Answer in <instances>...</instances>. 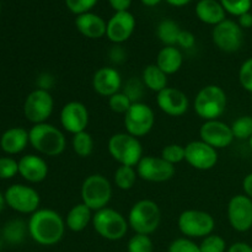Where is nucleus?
Returning <instances> with one entry per match:
<instances>
[{"instance_id":"30","label":"nucleus","mask_w":252,"mask_h":252,"mask_svg":"<svg viewBox=\"0 0 252 252\" xmlns=\"http://www.w3.org/2000/svg\"><path fill=\"white\" fill-rule=\"evenodd\" d=\"M137 169L133 166H126V165H120L117 170L115 171V176H113V181L117 189H123V191H128V189H133V186L137 182Z\"/></svg>"},{"instance_id":"44","label":"nucleus","mask_w":252,"mask_h":252,"mask_svg":"<svg viewBox=\"0 0 252 252\" xmlns=\"http://www.w3.org/2000/svg\"><path fill=\"white\" fill-rule=\"evenodd\" d=\"M108 1H110L111 7H112L116 12H121L128 11V7L130 6L132 0H108Z\"/></svg>"},{"instance_id":"12","label":"nucleus","mask_w":252,"mask_h":252,"mask_svg":"<svg viewBox=\"0 0 252 252\" xmlns=\"http://www.w3.org/2000/svg\"><path fill=\"white\" fill-rule=\"evenodd\" d=\"M135 169H137L138 177L154 184L169 181L176 172L174 165L169 164L161 157H153V155L143 157Z\"/></svg>"},{"instance_id":"51","label":"nucleus","mask_w":252,"mask_h":252,"mask_svg":"<svg viewBox=\"0 0 252 252\" xmlns=\"http://www.w3.org/2000/svg\"><path fill=\"white\" fill-rule=\"evenodd\" d=\"M249 145H250V149L252 150V137L249 139Z\"/></svg>"},{"instance_id":"3","label":"nucleus","mask_w":252,"mask_h":252,"mask_svg":"<svg viewBox=\"0 0 252 252\" xmlns=\"http://www.w3.org/2000/svg\"><path fill=\"white\" fill-rule=\"evenodd\" d=\"M228 98L220 86L207 85L196 95L193 102L194 112L204 121L218 120L225 112Z\"/></svg>"},{"instance_id":"43","label":"nucleus","mask_w":252,"mask_h":252,"mask_svg":"<svg viewBox=\"0 0 252 252\" xmlns=\"http://www.w3.org/2000/svg\"><path fill=\"white\" fill-rule=\"evenodd\" d=\"M194 43H196V37L192 32L187 31V30H181L177 38V46H180L184 49L193 48Z\"/></svg>"},{"instance_id":"25","label":"nucleus","mask_w":252,"mask_h":252,"mask_svg":"<svg viewBox=\"0 0 252 252\" xmlns=\"http://www.w3.org/2000/svg\"><path fill=\"white\" fill-rule=\"evenodd\" d=\"M184 63V56L176 46H165L160 49L157 57V65L166 75H172L181 69Z\"/></svg>"},{"instance_id":"2","label":"nucleus","mask_w":252,"mask_h":252,"mask_svg":"<svg viewBox=\"0 0 252 252\" xmlns=\"http://www.w3.org/2000/svg\"><path fill=\"white\" fill-rule=\"evenodd\" d=\"M30 144L34 150L46 157H58L65 150L66 139L64 133L49 123L33 125L29 130Z\"/></svg>"},{"instance_id":"35","label":"nucleus","mask_w":252,"mask_h":252,"mask_svg":"<svg viewBox=\"0 0 252 252\" xmlns=\"http://www.w3.org/2000/svg\"><path fill=\"white\" fill-rule=\"evenodd\" d=\"M224 10L233 16H241V15L250 12L252 6V0H220Z\"/></svg>"},{"instance_id":"33","label":"nucleus","mask_w":252,"mask_h":252,"mask_svg":"<svg viewBox=\"0 0 252 252\" xmlns=\"http://www.w3.org/2000/svg\"><path fill=\"white\" fill-rule=\"evenodd\" d=\"M128 252H154V244L149 235L135 234L129 239L127 245Z\"/></svg>"},{"instance_id":"42","label":"nucleus","mask_w":252,"mask_h":252,"mask_svg":"<svg viewBox=\"0 0 252 252\" xmlns=\"http://www.w3.org/2000/svg\"><path fill=\"white\" fill-rule=\"evenodd\" d=\"M96 4H97V0H65L66 7L78 16L90 11Z\"/></svg>"},{"instance_id":"1","label":"nucleus","mask_w":252,"mask_h":252,"mask_svg":"<svg viewBox=\"0 0 252 252\" xmlns=\"http://www.w3.org/2000/svg\"><path fill=\"white\" fill-rule=\"evenodd\" d=\"M29 234L34 243L42 246H53L63 239L65 233V220L53 209H38L31 214Z\"/></svg>"},{"instance_id":"11","label":"nucleus","mask_w":252,"mask_h":252,"mask_svg":"<svg viewBox=\"0 0 252 252\" xmlns=\"http://www.w3.org/2000/svg\"><path fill=\"white\" fill-rule=\"evenodd\" d=\"M4 197L6 206L17 213L33 214L39 209L41 197L38 192L26 185H12L5 191Z\"/></svg>"},{"instance_id":"4","label":"nucleus","mask_w":252,"mask_h":252,"mask_svg":"<svg viewBox=\"0 0 252 252\" xmlns=\"http://www.w3.org/2000/svg\"><path fill=\"white\" fill-rule=\"evenodd\" d=\"M127 220L135 234L150 235L159 228L161 211L157 202L152 199H140L133 204Z\"/></svg>"},{"instance_id":"50","label":"nucleus","mask_w":252,"mask_h":252,"mask_svg":"<svg viewBox=\"0 0 252 252\" xmlns=\"http://www.w3.org/2000/svg\"><path fill=\"white\" fill-rule=\"evenodd\" d=\"M5 204H6V202H5V197H4V194L0 192V213H1L2 209H4Z\"/></svg>"},{"instance_id":"39","label":"nucleus","mask_w":252,"mask_h":252,"mask_svg":"<svg viewBox=\"0 0 252 252\" xmlns=\"http://www.w3.org/2000/svg\"><path fill=\"white\" fill-rule=\"evenodd\" d=\"M167 252H202L199 245H197L192 239L179 238L172 241Z\"/></svg>"},{"instance_id":"9","label":"nucleus","mask_w":252,"mask_h":252,"mask_svg":"<svg viewBox=\"0 0 252 252\" xmlns=\"http://www.w3.org/2000/svg\"><path fill=\"white\" fill-rule=\"evenodd\" d=\"M126 132L135 138H142L149 134L155 123L153 108L144 102H134L123 116Z\"/></svg>"},{"instance_id":"48","label":"nucleus","mask_w":252,"mask_h":252,"mask_svg":"<svg viewBox=\"0 0 252 252\" xmlns=\"http://www.w3.org/2000/svg\"><path fill=\"white\" fill-rule=\"evenodd\" d=\"M166 1L169 2L170 5H172V6L181 7V6H185V5H187L189 2H191L192 0H166Z\"/></svg>"},{"instance_id":"49","label":"nucleus","mask_w":252,"mask_h":252,"mask_svg":"<svg viewBox=\"0 0 252 252\" xmlns=\"http://www.w3.org/2000/svg\"><path fill=\"white\" fill-rule=\"evenodd\" d=\"M140 1L143 2V4L145 5V6H157L158 4H159L161 0H140Z\"/></svg>"},{"instance_id":"6","label":"nucleus","mask_w":252,"mask_h":252,"mask_svg":"<svg viewBox=\"0 0 252 252\" xmlns=\"http://www.w3.org/2000/svg\"><path fill=\"white\" fill-rule=\"evenodd\" d=\"M91 223L101 238L110 241H117L125 238L129 228V224L125 216L108 207L94 212Z\"/></svg>"},{"instance_id":"8","label":"nucleus","mask_w":252,"mask_h":252,"mask_svg":"<svg viewBox=\"0 0 252 252\" xmlns=\"http://www.w3.org/2000/svg\"><path fill=\"white\" fill-rule=\"evenodd\" d=\"M180 231L189 239H203L213 234L216 220L208 212L198 209L184 211L177 220Z\"/></svg>"},{"instance_id":"5","label":"nucleus","mask_w":252,"mask_h":252,"mask_svg":"<svg viewBox=\"0 0 252 252\" xmlns=\"http://www.w3.org/2000/svg\"><path fill=\"white\" fill-rule=\"evenodd\" d=\"M107 149L113 160L126 166L137 167L142 158L144 157L139 139L128 134L127 132L111 135L107 143Z\"/></svg>"},{"instance_id":"23","label":"nucleus","mask_w":252,"mask_h":252,"mask_svg":"<svg viewBox=\"0 0 252 252\" xmlns=\"http://www.w3.org/2000/svg\"><path fill=\"white\" fill-rule=\"evenodd\" d=\"M75 26L83 36L90 39H98L106 36L107 24L101 16L91 12L79 15L75 20Z\"/></svg>"},{"instance_id":"46","label":"nucleus","mask_w":252,"mask_h":252,"mask_svg":"<svg viewBox=\"0 0 252 252\" xmlns=\"http://www.w3.org/2000/svg\"><path fill=\"white\" fill-rule=\"evenodd\" d=\"M243 189L246 196L252 199V172L246 175L243 180Z\"/></svg>"},{"instance_id":"36","label":"nucleus","mask_w":252,"mask_h":252,"mask_svg":"<svg viewBox=\"0 0 252 252\" xmlns=\"http://www.w3.org/2000/svg\"><path fill=\"white\" fill-rule=\"evenodd\" d=\"M132 105V100L123 91H120V93L108 97V106H110L111 111L118 113V115L125 116V113L129 110Z\"/></svg>"},{"instance_id":"13","label":"nucleus","mask_w":252,"mask_h":252,"mask_svg":"<svg viewBox=\"0 0 252 252\" xmlns=\"http://www.w3.org/2000/svg\"><path fill=\"white\" fill-rule=\"evenodd\" d=\"M213 42L220 51L225 53H234L241 48L244 42L243 29L233 20H224L214 26Z\"/></svg>"},{"instance_id":"32","label":"nucleus","mask_w":252,"mask_h":252,"mask_svg":"<svg viewBox=\"0 0 252 252\" xmlns=\"http://www.w3.org/2000/svg\"><path fill=\"white\" fill-rule=\"evenodd\" d=\"M231 130L235 139L249 140L252 137V116H241L231 123Z\"/></svg>"},{"instance_id":"37","label":"nucleus","mask_w":252,"mask_h":252,"mask_svg":"<svg viewBox=\"0 0 252 252\" xmlns=\"http://www.w3.org/2000/svg\"><path fill=\"white\" fill-rule=\"evenodd\" d=\"M160 157L166 160L169 164L176 166V164H180L185 160V147L180 144H169L162 148Z\"/></svg>"},{"instance_id":"52","label":"nucleus","mask_w":252,"mask_h":252,"mask_svg":"<svg viewBox=\"0 0 252 252\" xmlns=\"http://www.w3.org/2000/svg\"><path fill=\"white\" fill-rule=\"evenodd\" d=\"M1 248H2V243H1V240H0V250H1Z\"/></svg>"},{"instance_id":"15","label":"nucleus","mask_w":252,"mask_h":252,"mask_svg":"<svg viewBox=\"0 0 252 252\" xmlns=\"http://www.w3.org/2000/svg\"><path fill=\"white\" fill-rule=\"evenodd\" d=\"M185 160L193 169L207 171L218 162V152L201 139L193 140L185 147Z\"/></svg>"},{"instance_id":"26","label":"nucleus","mask_w":252,"mask_h":252,"mask_svg":"<svg viewBox=\"0 0 252 252\" xmlns=\"http://www.w3.org/2000/svg\"><path fill=\"white\" fill-rule=\"evenodd\" d=\"M93 211L81 202V203L71 207L64 220H65V225L69 230L74 231V233H80L88 228L90 221H93Z\"/></svg>"},{"instance_id":"24","label":"nucleus","mask_w":252,"mask_h":252,"mask_svg":"<svg viewBox=\"0 0 252 252\" xmlns=\"http://www.w3.org/2000/svg\"><path fill=\"white\" fill-rule=\"evenodd\" d=\"M196 15L202 22L214 26L225 20V10L217 0H199L196 5Z\"/></svg>"},{"instance_id":"31","label":"nucleus","mask_w":252,"mask_h":252,"mask_svg":"<svg viewBox=\"0 0 252 252\" xmlns=\"http://www.w3.org/2000/svg\"><path fill=\"white\" fill-rule=\"evenodd\" d=\"M71 147L74 153L80 158H88L93 154L94 150V139L91 134L86 130L73 135L71 139Z\"/></svg>"},{"instance_id":"41","label":"nucleus","mask_w":252,"mask_h":252,"mask_svg":"<svg viewBox=\"0 0 252 252\" xmlns=\"http://www.w3.org/2000/svg\"><path fill=\"white\" fill-rule=\"evenodd\" d=\"M143 88H144L143 81L132 78L126 83L123 93L132 100L133 103L140 102V98H142L143 96Z\"/></svg>"},{"instance_id":"47","label":"nucleus","mask_w":252,"mask_h":252,"mask_svg":"<svg viewBox=\"0 0 252 252\" xmlns=\"http://www.w3.org/2000/svg\"><path fill=\"white\" fill-rule=\"evenodd\" d=\"M239 25L241 29H251L252 27V14L251 12H246V14L239 16Z\"/></svg>"},{"instance_id":"7","label":"nucleus","mask_w":252,"mask_h":252,"mask_svg":"<svg viewBox=\"0 0 252 252\" xmlns=\"http://www.w3.org/2000/svg\"><path fill=\"white\" fill-rule=\"evenodd\" d=\"M112 198V185L107 177L101 174H94L86 177L81 185V199L93 212L107 207Z\"/></svg>"},{"instance_id":"29","label":"nucleus","mask_w":252,"mask_h":252,"mask_svg":"<svg viewBox=\"0 0 252 252\" xmlns=\"http://www.w3.org/2000/svg\"><path fill=\"white\" fill-rule=\"evenodd\" d=\"M180 32H181V29H180L179 25L169 19L162 20L158 25L157 29L158 38L160 39L161 43H164V46H175V44H177Z\"/></svg>"},{"instance_id":"38","label":"nucleus","mask_w":252,"mask_h":252,"mask_svg":"<svg viewBox=\"0 0 252 252\" xmlns=\"http://www.w3.org/2000/svg\"><path fill=\"white\" fill-rule=\"evenodd\" d=\"M19 174V161L10 157L0 158V180H10Z\"/></svg>"},{"instance_id":"53","label":"nucleus","mask_w":252,"mask_h":252,"mask_svg":"<svg viewBox=\"0 0 252 252\" xmlns=\"http://www.w3.org/2000/svg\"><path fill=\"white\" fill-rule=\"evenodd\" d=\"M0 10H1V4H0Z\"/></svg>"},{"instance_id":"21","label":"nucleus","mask_w":252,"mask_h":252,"mask_svg":"<svg viewBox=\"0 0 252 252\" xmlns=\"http://www.w3.org/2000/svg\"><path fill=\"white\" fill-rule=\"evenodd\" d=\"M19 174L31 184H39L48 176V165L38 155H25L19 160Z\"/></svg>"},{"instance_id":"18","label":"nucleus","mask_w":252,"mask_h":252,"mask_svg":"<svg viewBox=\"0 0 252 252\" xmlns=\"http://www.w3.org/2000/svg\"><path fill=\"white\" fill-rule=\"evenodd\" d=\"M158 107L171 117H180L189 110V97L184 91L176 88L164 89L157 96Z\"/></svg>"},{"instance_id":"16","label":"nucleus","mask_w":252,"mask_h":252,"mask_svg":"<svg viewBox=\"0 0 252 252\" xmlns=\"http://www.w3.org/2000/svg\"><path fill=\"white\" fill-rule=\"evenodd\" d=\"M199 137L202 142L217 150L229 147L235 139L230 126L219 120L204 121L199 128Z\"/></svg>"},{"instance_id":"10","label":"nucleus","mask_w":252,"mask_h":252,"mask_svg":"<svg viewBox=\"0 0 252 252\" xmlns=\"http://www.w3.org/2000/svg\"><path fill=\"white\" fill-rule=\"evenodd\" d=\"M54 110V100L48 90L36 89L27 95L24 103V115L33 125L46 123Z\"/></svg>"},{"instance_id":"22","label":"nucleus","mask_w":252,"mask_h":252,"mask_svg":"<svg viewBox=\"0 0 252 252\" xmlns=\"http://www.w3.org/2000/svg\"><path fill=\"white\" fill-rule=\"evenodd\" d=\"M30 144L29 130L21 127H12L5 130L0 138V148L9 155L19 154Z\"/></svg>"},{"instance_id":"45","label":"nucleus","mask_w":252,"mask_h":252,"mask_svg":"<svg viewBox=\"0 0 252 252\" xmlns=\"http://www.w3.org/2000/svg\"><path fill=\"white\" fill-rule=\"evenodd\" d=\"M226 252H252V246L249 245L248 243L239 241V243H234L233 245H230Z\"/></svg>"},{"instance_id":"34","label":"nucleus","mask_w":252,"mask_h":252,"mask_svg":"<svg viewBox=\"0 0 252 252\" xmlns=\"http://www.w3.org/2000/svg\"><path fill=\"white\" fill-rule=\"evenodd\" d=\"M199 249L202 252H225L228 251L226 248L225 239L221 238L217 234H211V235L203 238L202 243L199 244Z\"/></svg>"},{"instance_id":"28","label":"nucleus","mask_w":252,"mask_h":252,"mask_svg":"<svg viewBox=\"0 0 252 252\" xmlns=\"http://www.w3.org/2000/svg\"><path fill=\"white\" fill-rule=\"evenodd\" d=\"M26 233H29V228L24 221L19 220V219L9 221L2 228V238L6 243L11 244V245L21 244L25 240Z\"/></svg>"},{"instance_id":"19","label":"nucleus","mask_w":252,"mask_h":252,"mask_svg":"<svg viewBox=\"0 0 252 252\" xmlns=\"http://www.w3.org/2000/svg\"><path fill=\"white\" fill-rule=\"evenodd\" d=\"M135 29V19L129 11L116 12L107 22L106 36L111 42L120 44L129 39Z\"/></svg>"},{"instance_id":"17","label":"nucleus","mask_w":252,"mask_h":252,"mask_svg":"<svg viewBox=\"0 0 252 252\" xmlns=\"http://www.w3.org/2000/svg\"><path fill=\"white\" fill-rule=\"evenodd\" d=\"M89 120L90 116L88 107L80 101H70L62 107L61 125L70 134L74 135L86 130Z\"/></svg>"},{"instance_id":"14","label":"nucleus","mask_w":252,"mask_h":252,"mask_svg":"<svg viewBox=\"0 0 252 252\" xmlns=\"http://www.w3.org/2000/svg\"><path fill=\"white\" fill-rule=\"evenodd\" d=\"M228 220L234 230L246 233L252 228V199L236 194L228 203Z\"/></svg>"},{"instance_id":"40","label":"nucleus","mask_w":252,"mask_h":252,"mask_svg":"<svg viewBox=\"0 0 252 252\" xmlns=\"http://www.w3.org/2000/svg\"><path fill=\"white\" fill-rule=\"evenodd\" d=\"M239 81L248 93L252 94V57L241 64L239 69Z\"/></svg>"},{"instance_id":"20","label":"nucleus","mask_w":252,"mask_h":252,"mask_svg":"<svg viewBox=\"0 0 252 252\" xmlns=\"http://www.w3.org/2000/svg\"><path fill=\"white\" fill-rule=\"evenodd\" d=\"M93 88L95 93L100 96L111 97L121 91L122 76L117 69L111 68V66H102L94 74Z\"/></svg>"},{"instance_id":"27","label":"nucleus","mask_w":252,"mask_h":252,"mask_svg":"<svg viewBox=\"0 0 252 252\" xmlns=\"http://www.w3.org/2000/svg\"><path fill=\"white\" fill-rule=\"evenodd\" d=\"M142 81L145 88L157 94L167 88V75L157 64H149L145 66L142 74Z\"/></svg>"}]
</instances>
